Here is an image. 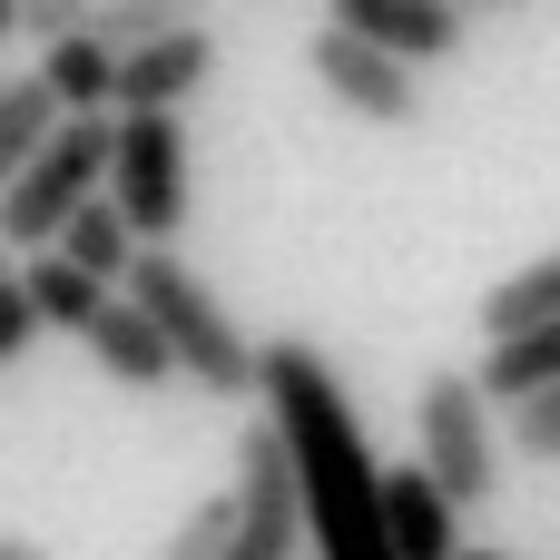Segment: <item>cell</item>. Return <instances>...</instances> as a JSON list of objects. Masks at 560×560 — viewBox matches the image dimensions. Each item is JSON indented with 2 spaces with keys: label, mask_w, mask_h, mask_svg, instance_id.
<instances>
[{
  "label": "cell",
  "mask_w": 560,
  "mask_h": 560,
  "mask_svg": "<svg viewBox=\"0 0 560 560\" xmlns=\"http://www.w3.org/2000/svg\"><path fill=\"white\" fill-rule=\"evenodd\" d=\"M256 404L285 443V472H295V522L315 560H394L384 551V512H374V443H364V413L345 404V374L305 345V335H276L256 345Z\"/></svg>",
  "instance_id": "6da1fadb"
},
{
  "label": "cell",
  "mask_w": 560,
  "mask_h": 560,
  "mask_svg": "<svg viewBox=\"0 0 560 560\" xmlns=\"http://www.w3.org/2000/svg\"><path fill=\"white\" fill-rule=\"evenodd\" d=\"M118 295L158 325L177 384H197L207 404H256V335L226 315V295H217L177 246H138L128 276H118Z\"/></svg>",
  "instance_id": "7a4b0ae2"
},
{
  "label": "cell",
  "mask_w": 560,
  "mask_h": 560,
  "mask_svg": "<svg viewBox=\"0 0 560 560\" xmlns=\"http://www.w3.org/2000/svg\"><path fill=\"white\" fill-rule=\"evenodd\" d=\"M138 246H177L197 217V148L177 108H108V187H98Z\"/></svg>",
  "instance_id": "3957f363"
},
{
  "label": "cell",
  "mask_w": 560,
  "mask_h": 560,
  "mask_svg": "<svg viewBox=\"0 0 560 560\" xmlns=\"http://www.w3.org/2000/svg\"><path fill=\"white\" fill-rule=\"evenodd\" d=\"M502 404L463 374V364H433L423 374V394H413V463L463 502V512H482L492 492H502V423H492Z\"/></svg>",
  "instance_id": "277c9868"
},
{
  "label": "cell",
  "mask_w": 560,
  "mask_h": 560,
  "mask_svg": "<svg viewBox=\"0 0 560 560\" xmlns=\"http://www.w3.org/2000/svg\"><path fill=\"white\" fill-rule=\"evenodd\" d=\"M98 187H108V108L59 118L30 158L0 177V246H49L59 217H69L79 197H98Z\"/></svg>",
  "instance_id": "5b68a950"
},
{
  "label": "cell",
  "mask_w": 560,
  "mask_h": 560,
  "mask_svg": "<svg viewBox=\"0 0 560 560\" xmlns=\"http://www.w3.org/2000/svg\"><path fill=\"white\" fill-rule=\"evenodd\" d=\"M305 69H315V89H325L345 118H364V128H413V118H423V69H404L394 49H374V39L335 30V20L305 39Z\"/></svg>",
  "instance_id": "8992f818"
},
{
  "label": "cell",
  "mask_w": 560,
  "mask_h": 560,
  "mask_svg": "<svg viewBox=\"0 0 560 560\" xmlns=\"http://www.w3.org/2000/svg\"><path fill=\"white\" fill-rule=\"evenodd\" d=\"M207 79H217V30H207V20H167L158 39L118 49L108 108H187Z\"/></svg>",
  "instance_id": "52a82bcc"
},
{
  "label": "cell",
  "mask_w": 560,
  "mask_h": 560,
  "mask_svg": "<svg viewBox=\"0 0 560 560\" xmlns=\"http://www.w3.org/2000/svg\"><path fill=\"white\" fill-rule=\"evenodd\" d=\"M335 30L394 49L404 69H453L463 39H472V20H463L453 0H335Z\"/></svg>",
  "instance_id": "ba28073f"
},
{
  "label": "cell",
  "mask_w": 560,
  "mask_h": 560,
  "mask_svg": "<svg viewBox=\"0 0 560 560\" xmlns=\"http://www.w3.org/2000/svg\"><path fill=\"white\" fill-rule=\"evenodd\" d=\"M374 512H384V551L394 560H453L463 551V502H453L423 463H384Z\"/></svg>",
  "instance_id": "9c48e42d"
},
{
  "label": "cell",
  "mask_w": 560,
  "mask_h": 560,
  "mask_svg": "<svg viewBox=\"0 0 560 560\" xmlns=\"http://www.w3.org/2000/svg\"><path fill=\"white\" fill-rule=\"evenodd\" d=\"M79 345H89V364H98L108 384H128V394H167V384H177V364H167L158 325H148L128 295H108V305L89 315V335H79Z\"/></svg>",
  "instance_id": "30bf717a"
},
{
  "label": "cell",
  "mask_w": 560,
  "mask_h": 560,
  "mask_svg": "<svg viewBox=\"0 0 560 560\" xmlns=\"http://www.w3.org/2000/svg\"><path fill=\"white\" fill-rule=\"evenodd\" d=\"M20 295H30V315H39V335H89V315H98L118 285H98L89 266H69L59 246H30V266H20Z\"/></svg>",
  "instance_id": "8fae6325"
},
{
  "label": "cell",
  "mask_w": 560,
  "mask_h": 560,
  "mask_svg": "<svg viewBox=\"0 0 560 560\" xmlns=\"http://www.w3.org/2000/svg\"><path fill=\"white\" fill-rule=\"evenodd\" d=\"M551 374H560V315H551V325L482 335V364H472V384H482L492 404H522V394H541Z\"/></svg>",
  "instance_id": "7c38bea8"
},
{
  "label": "cell",
  "mask_w": 560,
  "mask_h": 560,
  "mask_svg": "<svg viewBox=\"0 0 560 560\" xmlns=\"http://www.w3.org/2000/svg\"><path fill=\"white\" fill-rule=\"evenodd\" d=\"M30 79L59 98V118H89V108H108L118 49H108V39H89V30H69V39H39V69H30Z\"/></svg>",
  "instance_id": "4fadbf2b"
},
{
  "label": "cell",
  "mask_w": 560,
  "mask_h": 560,
  "mask_svg": "<svg viewBox=\"0 0 560 560\" xmlns=\"http://www.w3.org/2000/svg\"><path fill=\"white\" fill-rule=\"evenodd\" d=\"M49 246H59L69 266H89L98 285H118V276H128V256H138V236H128V217H118L108 197H79V207L59 217V236H49Z\"/></svg>",
  "instance_id": "5bb4252c"
},
{
  "label": "cell",
  "mask_w": 560,
  "mask_h": 560,
  "mask_svg": "<svg viewBox=\"0 0 560 560\" xmlns=\"http://www.w3.org/2000/svg\"><path fill=\"white\" fill-rule=\"evenodd\" d=\"M551 315H560V246H551V256H532L522 276H502V285L482 295L472 325H482V335H512V325H551Z\"/></svg>",
  "instance_id": "9a60e30c"
},
{
  "label": "cell",
  "mask_w": 560,
  "mask_h": 560,
  "mask_svg": "<svg viewBox=\"0 0 560 560\" xmlns=\"http://www.w3.org/2000/svg\"><path fill=\"white\" fill-rule=\"evenodd\" d=\"M49 128H59V98H49L39 79H0V177L39 148Z\"/></svg>",
  "instance_id": "2e32d148"
},
{
  "label": "cell",
  "mask_w": 560,
  "mask_h": 560,
  "mask_svg": "<svg viewBox=\"0 0 560 560\" xmlns=\"http://www.w3.org/2000/svg\"><path fill=\"white\" fill-rule=\"evenodd\" d=\"M167 20H187L177 0H89V39H108V49H138V39H158Z\"/></svg>",
  "instance_id": "e0dca14e"
},
{
  "label": "cell",
  "mask_w": 560,
  "mask_h": 560,
  "mask_svg": "<svg viewBox=\"0 0 560 560\" xmlns=\"http://www.w3.org/2000/svg\"><path fill=\"white\" fill-rule=\"evenodd\" d=\"M512 453H522V463H560V374L541 394L512 404Z\"/></svg>",
  "instance_id": "ac0fdd59"
},
{
  "label": "cell",
  "mask_w": 560,
  "mask_h": 560,
  "mask_svg": "<svg viewBox=\"0 0 560 560\" xmlns=\"http://www.w3.org/2000/svg\"><path fill=\"white\" fill-rule=\"evenodd\" d=\"M226 532H236V492H217V502H197L177 532H167V551L158 560H217L226 551Z\"/></svg>",
  "instance_id": "d6986e66"
},
{
  "label": "cell",
  "mask_w": 560,
  "mask_h": 560,
  "mask_svg": "<svg viewBox=\"0 0 560 560\" xmlns=\"http://www.w3.org/2000/svg\"><path fill=\"white\" fill-rule=\"evenodd\" d=\"M30 345H39V315H30V295H20V266H10V276H0V374H10Z\"/></svg>",
  "instance_id": "ffe728a7"
},
{
  "label": "cell",
  "mask_w": 560,
  "mask_h": 560,
  "mask_svg": "<svg viewBox=\"0 0 560 560\" xmlns=\"http://www.w3.org/2000/svg\"><path fill=\"white\" fill-rule=\"evenodd\" d=\"M10 30L20 39H69V30H89V0H20Z\"/></svg>",
  "instance_id": "44dd1931"
},
{
  "label": "cell",
  "mask_w": 560,
  "mask_h": 560,
  "mask_svg": "<svg viewBox=\"0 0 560 560\" xmlns=\"http://www.w3.org/2000/svg\"><path fill=\"white\" fill-rule=\"evenodd\" d=\"M453 10H463V20H492V10H502V20H512V10H532V0H453Z\"/></svg>",
  "instance_id": "7402d4cb"
},
{
  "label": "cell",
  "mask_w": 560,
  "mask_h": 560,
  "mask_svg": "<svg viewBox=\"0 0 560 560\" xmlns=\"http://www.w3.org/2000/svg\"><path fill=\"white\" fill-rule=\"evenodd\" d=\"M0 560H49V551H39V541H10V532H0Z\"/></svg>",
  "instance_id": "603a6c76"
},
{
  "label": "cell",
  "mask_w": 560,
  "mask_h": 560,
  "mask_svg": "<svg viewBox=\"0 0 560 560\" xmlns=\"http://www.w3.org/2000/svg\"><path fill=\"white\" fill-rule=\"evenodd\" d=\"M10 20H20V0H0V39H10Z\"/></svg>",
  "instance_id": "cb8c5ba5"
},
{
  "label": "cell",
  "mask_w": 560,
  "mask_h": 560,
  "mask_svg": "<svg viewBox=\"0 0 560 560\" xmlns=\"http://www.w3.org/2000/svg\"><path fill=\"white\" fill-rule=\"evenodd\" d=\"M0 276H10V246H0Z\"/></svg>",
  "instance_id": "d4e9b609"
},
{
  "label": "cell",
  "mask_w": 560,
  "mask_h": 560,
  "mask_svg": "<svg viewBox=\"0 0 560 560\" xmlns=\"http://www.w3.org/2000/svg\"><path fill=\"white\" fill-rule=\"evenodd\" d=\"M177 10H197V0H177Z\"/></svg>",
  "instance_id": "484cf974"
},
{
  "label": "cell",
  "mask_w": 560,
  "mask_h": 560,
  "mask_svg": "<svg viewBox=\"0 0 560 560\" xmlns=\"http://www.w3.org/2000/svg\"><path fill=\"white\" fill-rule=\"evenodd\" d=\"M285 560H305V551H285Z\"/></svg>",
  "instance_id": "4316f807"
}]
</instances>
